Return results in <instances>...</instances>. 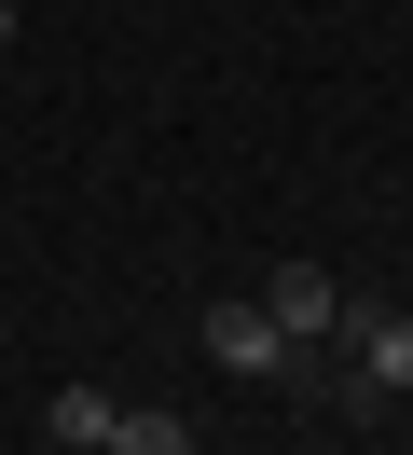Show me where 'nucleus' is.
<instances>
[{
  "label": "nucleus",
  "mask_w": 413,
  "mask_h": 455,
  "mask_svg": "<svg viewBox=\"0 0 413 455\" xmlns=\"http://www.w3.org/2000/svg\"><path fill=\"white\" fill-rule=\"evenodd\" d=\"M207 359H220V372H262V387H317L330 345H290L262 304H207Z\"/></svg>",
  "instance_id": "f257e3e1"
},
{
  "label": "nucleus",
  "mask_w": 413,
  "mask_h": 455,
  "mask_svg": "<svg viewBox=\"0 0 413 455\" xmlns=\"http://www.w3.org/2000/svg\"><path fill=\"white\" fill-rule=\"evenodd\" d=\"M262 317L290 345H345V290H330V262H275L262 276Z\"/></svg>",
  "instance_id": "f03ea898"
},
{
  "label": "nucleus",
  "mask_w": 413,
  "mask_h": 455,
  "mask_svg": "<svg viewBox=\"0 0 413 455\" xmlns=\"http://www.w3.org/2000/svg\"><path fill=\"white\" fill-rule=\"evenodd\" d=\"M345 345H358V387H372V400H413V317L400 304H358Z\"/></svg>",
  "instance_id": "7ed1b4c3"
},
{
  "label": "nucleus",
  "mask_w": 413,
  "mask_h": 455,
  "mask_svg": "<svg viewBox=\"0 0 413 455\" xmlns=\"http://www.w3.org/2000/svg\"><path fill=\"white\" fill-rule=\"evenodd\" d=\"M42 442H69V455H110V387H55V400H42Z\"/></svg>",
  "instance_id": "20e7f679"
},
{
  "label": "nucleus",
  "mask_w": 413,
  "mask_h": 455,
  "mask_svg": "<svg viewBox=\"0 0 413 455\" xmlns=\"http://www.w3.org/2000/svg\"><path fill=\"white\" fill-rule=\"evenodd\" d=\"M110 455H193L179 414H110Z\"/></svg>",
  "instance_id": "39448f33"
},
{
  "label": "nucleus",
  "mask_w": 413,
  "mask_h": 455,
  "mask_svg": "<svg viewBox=\"0 0 413 455\" xmlns=\"http://www.w3.org/2000/svg\"><path fill=\"white\" fill-rule=\"evenodd\" d=\"M0 56H14V0H0Z\"/></svg>",
  "instance_id": "423d86ee"
}]
</instances>
